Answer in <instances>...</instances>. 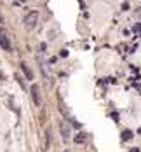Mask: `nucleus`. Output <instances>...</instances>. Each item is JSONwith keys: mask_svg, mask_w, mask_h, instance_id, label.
Masks as SVG:
<instances>
[{"mask_svg": "<svg viewBox=\"0 0 141 152\" xmlns=\"http://www.w3.org/2000/svg\"><path fill=\"white\" fill-rule=\"evenodd\" d=\"M132 138V133L131 131H124L122 133V140H131Z\"/></svg>", "mask_w": 141, "mask_h": 152, "instance_id": "obj_6", "label": "nucleus"}, {"mask_svg": "<svg viewBox=\"0 0 141 152\" xmlns=\"http://www.w3.org/2000/svg\"><path fill=\"white\" fill-rule=\"evenodd\" d=\"M134 32L138 33V32H141V23H138V25H134Z\"/></svg>", "mask_w": 141, "mask_h": 152, "instance_id": "obj_8", "label": "nucleus"}, {"mask_svg": "<svg viewBox=\"0 0 141 152\" xmlns=\"http://www.w3.org/2000/svg\"><path fill=\"white\" fill-rule=\"evenodd\" d=\"M0 47L4 51H11V40L5 30H0Z\"/></svg>", "mask_w": 141, "mask_h": 152, "instance_id": "obj_2", "label": "nucleus"}, {"mask_svg": "<svg viewBox=\"0 0 141 152\" xmlns=\"http://www.w3.org/2000/svg\"><path fill=\"white\" fill-rule=\"evenodd\" d=\"M132 152H139V150H132Z\"/></svg>", "mask_w": 141, "mask_h": 152, "instance_id": "obj_12", "label": "nucleus"}, {"mask_svg": "<svg viewBox=\"0 0 141 152\" xmlns=\"http://www.w3.org/2000/svg\"><path fill=\"white\" fill-rule=\"evenodd\" d=\"M84 140H85V136H84V135H79V136H75V142H77V143H82Z\"/></svg>", "mask_w": 141, "mask_h": 152, "instance_id": "obj_7", "label": "nucleus"}, {"mask_svg": "<svg viewBox=\"0 0 141 152\" xmlns=\"http://www.w3.org/2000/svg\"><path fill=\"white\" fill-rule=\"evenodd\" d=\"M136 16H139V18H141V7H139V9L136 11Z\"/></svg>", "mask_w": 141, "mask_h": 152, "instance_id": "obj_9", "label": "nucleus"}, {"mask_svg": "<svg viewBox=\"0 0 141 152\" xmlns=\"http://www.w3.org/2000/svg\"><path fill=\"white\" fill-rule=\"evenodd\" d=\"M59 131H61L63 140H64V142H68V138H70V128L66 126V122H64V121H59Z\"/></svg>", "mask_w": 141, "mask_h": 152, "instance_id": "obj_4", "label": "nucleus"}, {"mask_svg": "<svg viewBox=\"0 0 141 152\" xmlns=\"http://www.w3.org/2000/svg\"><path fill=\"white\" fill-rule=\"evenodd\" d=\"M0 23H2V16H0Z\"/></svg>", "mask_w": 141, "mask_h": 152, "instance_id": "obj_11", "label": "nucleus"}, {"mask_svg": "<svg viewBox=\"0 0 141 152\" xmlns=\"http://www.w3.org/2000/svg\"><path fill=\"white\" fill-rule=\"evenodd\" d=\"M30 93H32V100H33V103L37 105V107H40V103H42V96H40V88L37 84H33L32 86V89H30Z\"/></svg>", "mask_w": 141, "mask_h": 152, "instance_id": "obj_3", "label": "nucleus"}, {"mask_svg": "<svg viewBox=\"0 0 141 152\" xmlns=\"http://www.w3.org/2000/svg\"><path fill=\"white\" fill-rule=\"evenodd\" d=\"M136 88H138V91H139V93H141V82H139V84H138V86H136Z\"/></svg>", "mask_w": 141, "mask_h": 152, "instance_id": "obj_10", "label": "nucleus"}, {"mask_svg": "<svg viewBox=\"0 0 141 152\" xmlns=\"http://www.w3.org/2000/svg\"><path fill=\"white\" fill-rule=\"evenodd\" d=\"M21 70L25 72V75H26V79H28V80H33V72L26 67V63H21Z\"/></svg>", "mask_w": 141, "mask_h": 152, "instance_id": "obj_5", "label": "nucleus"}, {"mask_svg": "<svg viewBox=\"0 0 141 152\" xmlns=\"http://www.w3.org/2000/svg\"><path fill=\"white\" fill-rule=\"evenodd\" d=\"M37 23H38V12H35V11L28 12L26 18H25V28L26 30H33L37 26Z\"/></svg>", "mask_w": 141, "mask_h": 152, "instance_id": "obj_1", "label": "nucleus"}]
</instances>
